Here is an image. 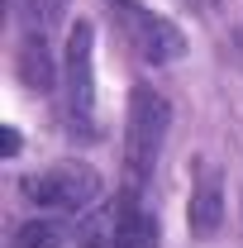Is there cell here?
Here are the masks:
<instances>
[{
    "label": "cell",
    "mask_w": 243,
    "mask_h": 248,
    "mask_svg": "<svg viewBox=\"0 0 243 248\" xmlns=\"http://www.w3.org/2000/svg\"><path fill=\"white\" fill-rule=\"evenodd\" d=\"M167 124H172V105L157 86H134L129 91V124H124V186L143 191L152 182V167L167 143Z\"/></svg>",
    "instance_id": "6da1fadb"
},
{
    "label": "cell",
    "mask_w": 243,
    "mask_h": 248,
    "mask_svg": "<svg viewBox=\"0 0 243 248\" xmlns=\"http://www.w3.org/2000/svg\"><path fill=\"white\" fill-rule=\"evenodd\" d=\"M81 248H157V219L143 205V191L124 186L115 201L91 205L76 224Z\"/></svg>",
    "instance_id": "7a4b0ae2"
},
{
    "label": "cell",
    "mask_w": 243,
    "mask_h": 248,
    "mask_svg": "<svg viewBox=\"0 0 243 248\" xmlns=\"http://www.w3.org/2000/svg\"><path fill=\"white\" fill-rule=\"evenodd\" d=\"M62 100H67V129L76 139H95V29L76 19L67 33V58H62Z\"/></svg>",
    "instance_id": "3957f363"
},
{
    "label": "cell",
    "mask_w": 243,
    "mask_h": 248,
    "mask_svg": "<svg viewBox=\"0 0 243 248\" xmlns=\"http://www.w3.org/2000/svg\"><path fill=\"white\" fill-rule=\"evenodd\" d=\"M100 172L91 162H53L48 172H33L24 177V196H29L38 210H62V215H86L91 205H100Z\"/></svg>",
    "instance_id": "277c9868"
},
{
    "label": "cell",
    "mask_w": 243,
    "mask_h": 248,
    "mask_svg": "<svg viewBox=\"0 0 243 248\" xmlns=\"http://www.w3.org/2000/svg\"><path fill=\"white\" fill-rule=\"evenodd\" d=\"M105 5H110V19L120 24V33L129 38V48L143 62L162 67V62H177L186 53V33L172 19H162L157 10H148L143 0H105Z\"/></svg>",
    "instance_id": "5b68a950"
},
{
    "label": "cell",
    "mask_w": 243,
    "mask_h": 248,
    "mask_svg": "<svg viewBox=\"0 0 243 248\" xmlns=\"http://www.w3.org/2000/svg\"><path fill=\"white\" fill-rule=\"evenodd\" d=\"M186 224H191V239H214L219 224H224V177H219V167L210 157L196 162V186H191Z\"/></svg>",
    "instance_id": "8992f818"
},
{
    "label": "cell",
    "mask_w": 243,
    "mask_h": 248,
    "mask_svg": "<svg viewBox=\"0 0 243 248\" xmlns=\"http://www.w3.org/2000/svg\"><path fill=\"white\" fill-rule=\"evenodd\" d=\"M19 72L24 81L38 86V91H53L58 86V67H53V53H48V33H29L24 48H19Z\"/></svg>",
    "instance_id": "52a82bcc"
},
{
    "label": "cell",
    "mask_w": 243,
    "mask_h": 248,
    "mask_svg": "<svg viewBox=\"0 0 243 248\" xmlns=\"http://www.w3.org/2000/svg\"><path fill=\"white\" fill-rule=\"evenodd\" d=\"M62 244H67V229H62L58 219H29L10 239V248H62Z\"/></svg>",
    "instance_id": "ba28073f"
},
{
    "label": "cell",
    "mask_w": 243,
    "mask_h": 248,
    "mask_svg": "<svg viewBox=\"0 0 243 248\" xmlns=\"http://www.w3.org/2000/svg\"><path fill=\"white\" fill-rule=\"evenodd\" d=\"M15 5H19V15H24L29 33H48L62 19V10H67V0H15Z\"/></svg>",
    "instance_id": "9c48e42d"
},
{
    "label": "cell",
    "mask_w": 243,
    "mask_h": 248,
    "mask_svg": "<svg viewBox=\"0 0 243 248\" xmlns=\"http://www.w3.org/2000/svg\"><path fill=\"white\" fill-rule=\"evenodd\" d=\"M0 153H5V157L19 153V134H15V129H5V134H0Z\"/></svg>",
    "instance_id": "30bf717a"
}]
</instances>
